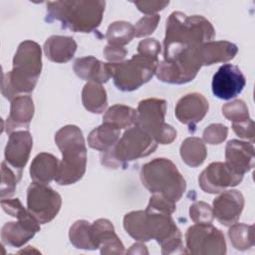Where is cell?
Listing matches in <instances>:
<instances>
[{
  "label": "cell",
  "instance_id": "obj_40",
  "mask_svg": "<svg viewBox=\"0 0 255 255\" xmlns=\"http://www.w3.org/2000/svg\"><path fill=\"white\" fill-rule=\"evenodd\" d=\"M105 58L111 63L122 62L128 54V50L125 47L107 45L103 51Z\"/></svg>",
  "mask_w": 255,
  "mask_h": 255
},
{
  "label": "cell",
  "instance_id": "obj_34",
  "mask_svg": "<svg viewBox=\"0 0 255 255\" xmlns=\"http://www.w3.org/2000/svg\"><path fill=\"white\" fill-rule=\"evenodd\" d=\"M190 219L194 223L211 224L213 221V211L209 204L204 201H196L189 208Z\"/></svg>",
  "mask_w": 255,
  "mask_h": 255
},
{
  "label": "cell",
  "instance_id": "obj_41",
  "mask_svg": "<svg viewBox=\"0 0 255 255\" xmlns=\"http://www.w3.org/2000/svg\"><path fill=\"white\" fill-rule=\"evenodd\" d=\"M128 254H148L146 247L142 244V242L134 243L130 246V248L127 251Z\"/></svg>",
  "mask_w": 255,
  "mask_h": 255
},
{
  "label": "cell",
  "instance_id": "obj_21",
  "mask_svg": "<svg viewBox=\"0 0 255 255\" xmlns=\"http://www.w3.org/2000/svg\"><path fill=\"white\" fill-rule=\"evenodd\" d=\"M73 69L80 79L88 82L103 84L112 78L108 63H103L93 56L78 58Z\"/></svg>",
  "mask_w": 255,
  "mask_h": 255
},
{
  "label": "cell",
  "instance_id": "obj_33",
  "mask_svg": "<svg viewBox=\"0 0 255 255\" xmlns=\"http://www.w3.org/2000/svg\"><path fill=\"white\" fill-rule=\"evenodd\" d=\"M222 115L232 123H240L250 119L248 108L242 100H235L222 107Z\"/></svg>",
  "mask_w": 255,
  "mask_h": 255
},
{
  "label": "cell",
  "instance_id": "obj_30",
  "mask_svg": "<svg viewBox=\"0 0 255 255\" xmlns=\"http://www.w3.org/2000/svg\"><path fill=\"white\" fill-rule=\"evenodd\" d=\"M89 221L81 219L77 220L69 230L70 242L78 249L84 250H96L93 239L92 231Z\"/></svg>",
  "mask_w": 255,
  "mask_h": 255
},
{
  "label": "cell",
  "instance_id": "obj_12",
  "mask_svg": "<svg viewBox=\"0 0 255 255\" xmlns=\"http://www.w3.org/2000/svg\"><path fill=\"white\" fill-rule=\"evenodd\" d=\"M62 206L61 195L45 183L33 182L27 189V208L40 224L52 221Z\"/></svg>",
  "mask_w": 255,
  "mask_h": 255
},
{
  "label": "cell",
  "instance_id": "obj_39",
  "mask_svg": "<svg viewBox=\"0 0 255 255\" xmlns=\"http://www.w3.org/2000/svg\"><path fill=\"white\" fill-rule=\"evenodd\" d=\"M133 4L137 9L145 15H154L158 11L163 10L168 4L169 1H136Z\"/></svg>",
  "mask_w": 255,
  "mask_h": 255
},
{
  "label": "cell",
  "instance_id": "obj_13",
  "mask_svg": "<svg viewBox=\"0 0 255 255\" xmlns=\"http://www.w3.org/2000/svg\"><path fill=\"white\" fill-rule=\"evenodd\" d=\"M242 174L231 170L225 162H211L198 177L200 188L207 193H221L228 187L238 185L242 179Z\"/></svg>",
  "mask_w": 255,
  "mask_h": 255
},
{
  "label": "cell",
  "instance_id": "obj_16",
  "mask_svg": "<svg viewBox=\"0 0 255 255\" xmlns=\"http://www.w3.org/2000/svg\"><path fill=\"white\" fill-rule=\"evenodd\" d=\"M33 147V138L28 130H16L9 134L5 147V160L15 170L22 173Z\"/></svg>",
  "mask_w": 255,
  "mask_h": 255
},
{
  "label": "cell",
  "instance_id": "obj_27",
  "mask_svg": "<svg viewBox=\"0 0 255 255\" xmlns=\"http://www.w3.org/2000/svg\"><path fill=\"white\" fill-rule=\"evenodd\" d=\"M180 156L190 167H197L207 156V149L203 140L196 136L185 138L180 145Z\"/></svg>",
  "mask_w": 255,
  "mask_h": 255
},
{
  "label": "cell",
  "instance_id": "obj_9",
  "mask_svg": "<svg viewBox=\"0 0 255 255\" xmlns=\"http://www.w3.org/2000/svg\"><path fill=\"white\" fill-rule=\"evenodd\" d=\"M158 60L139 54L120 63H108L115 86L123 92L137 90L155 75Z\"/></svg>",
  "mask_w": 255,
  "mask_h": 255
},
{
  "label": "cell",
  "instance_id": "obj_5",
  "mask_svg": "<svg viewBox=\"0 0 255 255\" xmlns=\"http://www.w3.org/2000/svg\"><path fill=\"white\" fill-rule=\"evenodd\" d=\"M106 2L101 0L47 2V20L59 21L76 33H91L100 26Z\"/></svg>",
  "mask_w": 255,
  "mask_h": 255
},
{
  "label": "cell",
  "instance_id": "obj_14",
  "mask_svg": "<svg viewBox=\"0 0 255 255\" xmlns=\"http://www.w3.org/2000/svg\"><path fill=\"white\" fill-rule=\"evenodd\" d=\"M246 80L240 69L232 64L222 65L212 77L213 95L220 100H231L244 89Z\"/></svg>",
  "mask_w": 255,
  "mask_h": 255
},
{
  "label": "cell",
  "instance_id": "obj_4",
  "mask_svg": "<svg viewBox=\"0 0 255 255\" xmlns=\"http://www.w3.org/2000/svg\"><path fill=\"white\" fill-rule=\"evenodd\" d=\"M55 142L63 155L55 181L60 185L79 181L87 165V147L82 130L74 125L65 126L56 132Z\"/></svg>",
  "mask_w": 255,
  "mask_h": 255
},
{
  "label": "cell",
  "instance_id": "obj_7",
  "mask_svg": "<svg viewBox=\"0 0 255 255\" xmlns=\"http://www.w3.org/2000/svg\"><path fill=\"white\" fill-rule=\"evenodd\" d=\"M157 144L150 135L133 126L126 130L111 148L102 151L101 162L108 168L126 167L128 161L145 157L152 153Z\"/></svg>",
  "mask_w": 255,
  "mask_h": 255
},
{
  "label": "cell",
  "instance_id": "obj_17",
  "mask_svg": "<svg viewBox=\"0 0 255 255\" xmlns=\"http://www.w3.org/2000/svg\"><path fill=\"white\" fill-rule=\"evenodd\" d=\"M208 109V101L203 95L191 93L185 95L177 102L174 114L181 124L194 128L197 123L203 120Z\"/></svg>",
  "mask_w": 255,
  "mask_h": 255
},
{
  "label": "cell",
  "instance_id": "obj_10",
  "mask_svg": "<svg viewBox=\"0 0 255 255\" xmlns=\"http://www.w3.org/2000/svg\"><path fill=\"white\" fill-rule=\"evenodd\" d=\"M9 215L17 218V221H9L2 226L1 239L3 244L15 248L22 247L40 231V223L21 202L12 206Z\"/></svg>",
  "mask_w": 255,
  "mask_h": 255
},
{
  "label": "cell",
  "instance_id": "obj_31",
  "mask_svg": "<svg viewBox=\"0 0 255 255\" xmlns=\"http://www.w3.org/2000/svg\"><path fill=\"white\" fill-rule=\"evenodd\" d=\"M134 37V27L127 21H117L112 23L106 34L108 45L124 47Z\"/></svg>",
  "mask_w": 255,
  "mask_h": 255
},
{
  "label": "cell",
  "instance_id": "obj_28",
  "mask_svg": "<svg viewBox=\"0 0 255 255\" xmlns=\"http://www.w3.org/2000/svg\"><path fill=\"white\" fill-rule=\"evenodd\" d=\"M136 111L125 105H114L108 109L103 116V123L110 124L119 129L128 128L134 126Z\"/></svg>",
  "mask_w": 255,
  "mask_h": 255
},
{
  "label": "cell",
  "instance_id": "obj_20",
  "mask_svg": "<svg viewBox=\"0 0 255 255\" xmlns=\"http://www.w3.org/2000/svg\"><path fill=\"white\" fill-rule=\"evenodd\" d=\"M34 103L30 96L21 95L11 101L10 114L6 120L5 130L7 133L13 132L19 128H28L34 116Z\"/></svg>",
  "mask_w": 255,
  "mask_h": 255
},
{
  "label": "cell",
  "instance_id": "obj_25",
  "mask_svg": "<svg viewBox=\"0 0 255 255\" xmlns=\"http://www.w3.org/2000/svg\"><path fill=\"white\" fill-rule=\"evenodd\" d=\"M120 134L121 129L110 124L103 123L89 133L88 144L101 152L106 151L119 140Z\"/></svg>",
  "mask_w": 255,
  "mask_h": 255
},
{
  "label": "cell",
  "instance_id": "obj_35",
  "mask_svg": "<svg viewBox=\"0 0 255 255\" xmlns=\"http://www.w3.org/2000/svg\"><path fill=\"white\" fill-rule=\"evenodd\" d=\"M228 134V128L222 124H211L203 130V140L209 144H219Z\"/></svg>",
  "mask_w": 255,
  "mask_h": 255
},
{
  "label": "cell",
  "instance_id": "obj_2",
  "mask_svg": "<svg viewBox=\"0 0 255 255\" xmlns=\"http://www.w3.org/2000/svg\"><path fill=\"white\" fill-rule=\"evenodd\" d=\"M214 37L213 26L203 16H188L182 12L174 11L166 20L163 60L172 58L183 49L210 42Z\"/></svg>",
  "mask_w": 255,
  "mask_h": 255
},
{
  "label": "cell",
  "instance_id": "obj_3",
  "mask_svg": "<svg viewBox=\"0 0 255 255\" xmlns=\"http://www.w3.org/2000/svg\"><path fill=\"white\" fill-rule=\"evenodd\" d=\"M42 71V52L38 43L23 41L13 58V68L3 73L1 93L12 101L24 93H31L37 85Z\"/></svg>",
  "mask_w": 255,
  "mask_h": 255
},
{
  "label": "cell",
  "instance_id": "obj_15",
  "mask_svg": "<svg viewBox=\"0 0 255 255\" xmlns=\"http://www.w3.org/2000/svg\"><path fill=\"white\" fill-rule=\"evenodd\" d=\"M244 208V197L239 190L228 189L222 191L213 200V216L224 226L236 223Z\"/></svg>",
  "mask_w": 255,
  "mask_h": 255
},
{
  "label": "cell",
  "instance_id": "obj_38",
  "mask_svg": "<svg viewBox=\"0 0 255 255\" xmlns=\"http://www.w3.org/2000/svg\"><path fill=\"white\" fill-rule=\"evenodd\" d=\"M232 129L239 137L250 140L252 143L254 142V123L251 119L240 123H232Z\"/></svg>",
  "mask_w": 255,
  "mask_h": 255
},
{
  "label": "cell",
  "instance_id": "obj_37",
  "mask_svg": "<svg viewBox=\"0 0 255 255\" xmlns=\"http://www.w3.org/2000/svg\"><path fill=\"white\" fill-rule=\"evenodd\" d=\"M160 50L161 46L159 42L153 38H147L145 40H142L138 43L137 46V54L156 60H158Z\"/></svg>",
  "mask_w": 255,
  "mask_h": 255
},
{
  "label": "cell",
  "instance_id": "obj_26",
  "mask_svg": "<svg viewBox=\"0 0 255 255\" xmlns=\"http://www.w3.org/2000/svg\"><path fill=\"white\" fill-rule=\"evenodd\" d=\"M82 103L89 112L102 114L108 106L107 92L102 84L88 82L82 91Z\"/></svg>",
  "mask_w": 255,
  "mask_h": 255
},
{
  "label": "cell",
  "instance_id": "obj_32",
  "mask_svg": "<svg viewBox=\"0 0 255 255\" xmlns=\"http://www.w3.org/2000/svg\"><path fill=\"white\" fill-rule=\"evenodd\" d=\"M22 173L12 168L6 160L1 163V184H0V196L1 199L11 197L16 190L18 181L21 179Z\"/></svg>",
  "mask_w": 255,
  "mask_h": 255
},
{
  "label": "cell",
  "instance_id": "obj_1",
  "mask_svg": "<svg viewBox=\"0 0 255 255\" xmlns=\"http://www.w3.org/2000/svg\"><path fill=\"white\" fill-rule=\"evenodd\" d=\"M124 228L137 241L156 240L163 255L185 253L180 230L170 213L149 207L145 210L130 211L124 217Z\"/></svg>",
  "mask_w": 255,
  "mask_h": 255
},
{
  "label": "cell",
  "instance_id": "obj_19",
  "mask_svg": "<svg viewBox=\"0 0 255 255\" xmlns=\"http://www.w3.org/2000/svg\"><path fill=\"white\" fill-rule=\"evenodd\" d=\"M225 163L236 173L244 175L254 167V146L252 142L231 139L225 147Z\"/></svg>",
  "mask_w": 255,
  "mask_h": 255
},
{
  "label": "cell",
  "instance_id": "obj_29",
  "mask_svg": "<svg viewBox=\"0 0 255 255\" xmlns=\"http://www.w3.org/2000/svg\"><path fill=\"white\" fill-rule=\"evenodd\" d=\"M228 236L235 249L240 251L248 250L254 245V226L236 222L230 225Z\"/></svg>",
  "mask_w": 255,
  "mask_h": 255
},
{
  "label": "cell",
  "instance_id": "obj_8",
  "mask_svg": "<svg viewBox=\"0 0 255 255\" xmlns=\"http://www.w3.org/2000/svg\"><path fill=\"white\" fill-rule=\"evenodd\" d=\"M166 101L149 98L138 103L134 126L150 135L157 143L169 144L176 138V129L164 122Z\"/></svg>",
  "mask_w": 255,
  "mask_h": 255
},
{
  "label": "cell",
  "instance_id": "obj_23",
  "mask_svg": "<svg viewBox=\"0 0 255 255\" xmlns=\"http://www.w3.org/2000/svg\"><path fill=\"white\" fill-rule=\"evenodd\" d=\"M238 48L228 41H210L200 45L201 60L203 66L223 63L232 60L237 54Z\"/></svg>",
  "mask_w": 255,
  "mask_h": 255
},
{
  "label": "cell",
  "instance_id": "obj_6",
  "mask_svg": "<svg viewBox=\"0 0 255 255\" xmlns=\"http://www.w3.org/2000/svg\"><path fill=\"white\" fill-rule=\"evenodd\" d=\"M142 185L152 194L161 195L171 201H178L186 189V182L176 165L168 158L159 157L142 165Z\"/></svg>",
  "mask_w": 255,
  "mask_h": 255
},
{
  "label": "cell",
  "instance_id": "obj_24",
  "mask_svg": "<svg viewBox=\"0 0 255 255\" xmlns=\"http://www.w3.org/2000/svg\"><path fill=\"white\" fill-rule=\"evenodd\" d=\"M60 161L51 153L41 152L35 156L30 166L31 179L39 183H50L59 170Z\"/></svg>",
  "mask_w": 255,
  "mask_h": 255
},
{
  "label": "cell",
  "instance_id": "obj_36",
  "mask_svg": "<svg viewBox=\"0 0 255 255\" xmlns=\"http://www.w3.org/2000/svg\"><path fill=\"white\" fill-rule=\"evenodd\" d=\"M160 20V16L158 14L154 15H146L139 19L134 27V37H146L154 32L157 27V24Z\"/></svg>",
  "mask_w": 255,
  "mask_h": 255
},
{
  "label": "cell",
  "instance_id": "obj_22",
  "mask_svg": "<svg viewBox=\"0 0 255 255\" xmlns=\"http://www.w3.org/2000/svg\"><path fill=\"white\" fill-rule=\"evenodd\" d=\"M77 43L72 37L54 35L44 43L46 57L54 63H67L75 55Z\"/></svg>",
  "mask_w": 255,
  "mask_h": 255
},
{
  "label": "cell",
  "instance_id": "obj_18",
  "mask_svg": "<svg viewBox=\"0 0 255 255\" xmlns=\"http://www.w3.org/2000/svg\"><path fill=\"white\" fill-rule=\"evenodd\" d=\"M92 239L96 249L100 248L101 254H124L125 246L115 232L112 222L105 218L96 220L91 225Z\"/></svg>",
  "mask_w": 255,
  "mask_h": 255
},
{
  "label": "cell",
  "instance_id": "obj_11",
  "mask_svg": "<svg viewBox=\"0 0 255 255\" xmlns=\"http://www.w3.org/2000/svg\"><path fill=\"white\" fill-rule=\"evenodd\" d=\"M184 237L185 253L198 255H223L226 253L224 235L212 224L195 223L186 230Z\"/></svg>",
  "mask_w": 255,
  "mask_h": 255
}]
</instances>
